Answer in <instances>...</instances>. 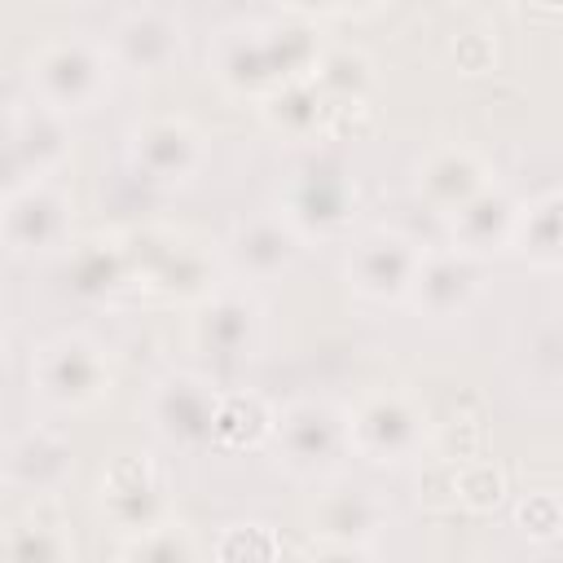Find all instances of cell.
I'll list each match as a JSON object with an SVG mask.
<instances>
[{"instance_id": "cell-21", "label": "cell", "mask_w": 563, "mask_h": 563, "mask_svg": "<svg viewBox=\"0 0 563 563\" xmlns=\"http://www.w3.org/2000/svg\"><path fill=\"white\" fill-rule=\"evenodd\" d=\"M515 242L537 264H559L563 260V189H554V194H545V198H537L532 207L519 211Z\"/></svg>"}, {"instance_id": "cell-19", "label": "cell", "mask_w": 563, "mask_h": 563, "mask_svg": "<svg viewBox=\"0 0 563 563\" xmlns=\"http://www.w3.org/2000/svg\"><path fill=\"white\" fill-rule=\"evenodd\" d=\"M299 255V229L290 220H251L233 233V260L251 277H273Z\"/></svg>"}, {"instance_id": "cell-5", "label": "cell", "mask_w": 563, "mask_h": 563, "mask_svg": "<svg viewBox=\"0 0 563 563\" xmlns=\"http://www.w3.org/2000/svg\"><path fill=\"white\" fill-rule=\"evenodd\" d=\"M216 413H220V396L198 374H172L150 396L154 431L167 444L189 449V453L216 440Z\"/></svg>"}, {"instance_id": "cell-16", "label": "cell", "mask_w": 563, "mask_h": 563, "mask_svg": "<svg viewBox=\"0 0 563 563\" xmlns=\"http://www.w3.org/2000/svg\"><path fill=\"white\" fill-rule=\"evenodd\" d=\"M352 216V189L339 172H303L290 185L286 220L299 233H334Z\"/></svg>"}, {"instance_id": "cell-22", "label": "cell", "mask_w": 563, "mask_h": 563, "mask_svg": "<svg viewBox=\"0 0 563 563\" xmlns=\"http://www.w3.org/2000/svg\"><path fill=\"white\" fill-rule=\"evenodd\" d=\"M312 79H317L334 101L361 106V97H365V88H369V62H365L361 53H352V48H334V53L321 57V66H317Z\"/></svg>"}, {"instance_id": "cell-10", "label": "cell", "mask_w": 563, "mask_h": 563, "mask_svg": "<svg viewBox=\"0 0 563 563\" xmlns=\"http://www.w3.org/2000/svg\"><path fill=\"white\" fill-rule=\"evenodd\" d=\"M4 154H9V172L13 185L22 180H40L48 167L62 163L66 154V132L57 123L53 106H18L9 114V136H4Z\"/></svg>"}, {"instance_id": "cell-14", "label": "cell", "mask_w": 563, "mask_h": 563, "mask_svg": "<svg viewBox=\"0 0 563 563\" xmlns=\"http://www.w3.org/2000/svg\"><path fill=\"white\" fill-rule=\"evenodd\" d=\"M515 224H519V207L501 185H484L475 198H466L453 211V242L471 255L497 251L501 242H515Z\"/></svg>"}, {"instance_id": "cell-12", "label": "cell", "mask_w": 563, "mask_h": 563, "mask_svg": "<svg viewBox=\"0 0 563 563\" xmlns=\"http://www.w3.org/2000/svg\"><path fill=\"white\" fill-rule=\"evenodd\" d=\"M479 290V264L471 251L453 246L444 255H422L418 277H413V303L427 308L431 317H449L457 308L471 303V295Z\"/></svg>"}, {"instance_id": "cell-9", "label": "cell", "mask_w": 563, "mask_h": 563, "mask_svg": "<svg viewBox=\"0 0 563 563\" xmlns=\"http://www.w3.org/2000/svg\"><path fill=\"white\" fill-rule=\"evenodd\" d=\"M101 506L128 532L154 528L163 510V471L150 457H119L101 479Z\"/></svg>"}, {"instance_id": "cell-13", "label": "cell", "mask_w": 563, "mask_h": 563, "mask_svg": "<svg viewBox=\"0 0 563 563\" xmlns=\"http://www.w3.org/2000/svg\"><path fill=\"white\" fill-rule=\"evenodd\" d=\"M4 475L13 488L22 493H35V497H48L66 484L70 475V449L62 444V435L53 431H22L13 444H9V457H4Z\"/></svg>"}, {"instance_id": "cell-23", "label": "cell", "mask_w": 563, "mask_h": 563, "mask_svg": "<svg viewBox=\"0 0 563 563\" xmlns=\"http://www.w3.org/2000/svg\"><path fill=\"white\" fill-rule=\"evenodd\" d=\"M273 427L260 396H224L216 413V440L220 444H255Z\"/></svg>"}, {"instance_id": "cell-1", "label": "cell", "mask_w": 563, "mask_h": 563, "mask_svg": "<svg viewBox=\"0 0 563 563\" xmlns=\"http://www.w3.org/2000/svg\"><path fill=\"white\" fill-rule=\"evenodd\" d=\"M321 44L312 35V26L303 22H282V26H246V31H229L220 40L216 66L220 79L238 92H277L286 84L312 79L321 66Z\"/></svg>"}, {"instance_id": "cell-20", "label": "cell", "mask_w": 563, "mask_h": 563, "mask_svg": "<svg viewBox=\"0 0 563 563\" xmlns=\"http://www.w3.org/2000/svg\"><path fill=\"white\" fill-rule=\"evenodd\" d=\"M128 251L119 238H84L66 251V282L75 295L101 299L128 277Z\"/></svg>"}, {"instance_id": "cell-8", "label": "cell", "mask_w": 563, "mask_h": 563, "mask_svg": "<svg viewBox=\"0 0 563 563\" xmlns=\"http://www.w3.org/2000/svg\"><path fill=\"white\" fill-rule=\"evenodd\" d=\"M352 449L365 453L369 462H400L418 449L422 440V418L418 409L396 396V391H378L369 396L352 418Z\"/></svg>"}, {"instance_id": "cell-25", "label": "cell", "mask_w": 563, "mask_h": 563, "mask_svg": "<svg viewBox=\"0 0 563 563\" xmlns=\"http://www.w3.org/2000/svg\"><path fill=\"white\" fill-rule=\"evenodd\" d=\"M299 9H321V13H356V9H374L383 0H295Z\"/></svg>"}, {"instance_id": "cell-24", "label": "cell", "mask_w": 563, "mask_h": 563, "mask_svg": "<svg viewBox=\"0 0 563 563\" xmlns=\"http://www.w3.org/2000/svg\"><path fill=\"white\" fill-rule=\"evenodd\" d=\"M374 528H378V506L369 497H361V493L330 497L321 506V532H330V537H365Z\"/></svg>"}, {"instance_id": "cell-17", "label": "cell", "mask_w": 563, "mask_h": 563, "mask_svg": "<svg viewBox=\"0 0 563 563\" xmlns=\"http://www.w3.org/2000/svg\"><path fill=\"white\" fill-rule=\"evenodd\" d=\"M484 185H488L484 163H479L471 150H462V145L431 150L427 163L418 167V189H422V198H427L431 207L449 211V216H453L466 198H475Z\"/></svg>"}, {"instance_id": "cell-27", "label": "cell", "mask_w": 563, "mask_h": 563, "mask_svg": "<svg viewBox=\"0 0 563 563\" xmlns=\"http://www.w3.org/2000/svg\"><path fill=\"white\" fill-rule=\"evenodd\" d=\"M471 4H506V0H471Z\"/></svg>"}, {"instance_id": "cell-3", "label": "cell", "mask_w": 563, "mask_h": 563, "mask_svg": "<svg viewBox=\"0 0 563 563\" xmlns=\"http://www.w3.org/2000/svg\"><path fill=\"white\" fill-rule=\"evenodd\" d=\"M106 88V57L88 40H53L31 57V92L53 110H79Z\"/></svg>"}, {"instance_id": "cell-26", "label": "cell", "mask_w": 563, "mask_h": 563, "mask_svg": "<svg viewBox=\"0 0 563 563\" xmlns=\"http://www.w3.org/2000/svg\"><path fill=\"white\" fill-rule=\"evenodd\" d=\"M537 4H545V9H563V0H537Z\"/></svg>"}, {"instance_id": "cell-4", "label": "cell", "mask_w": 563, "mask_h": 563, "mask_svg": "<svg viewBox=\"0 0 563 563\" xmlns=\"http://www.w3.org/2000/svg\"><path fill=\"white\" fill-rule=\"evenodd\" d=\"M277 440L295 471L317 475L343 462V453L352 449V422L325 400H295L277 418Z\"/></svg>"}, {"instance_id": "cell-2", "label": "cell", "mask_w": 563, "mask_h": 563, "mask_svg": "<svg viewBox=\"0 0 563 563\" xmlns=\"http://www.w3.org/2000/svg\"><path fill=\"white\" fill-rule=\"evenodd\" d=\"M31 387L57 409H84L110 387L106 352L84 334H62L35 352Z\"/></svg>"}, {"instance_id": "cell-11", "label": "cell", "mask_w": 563, "mask_h": 563, "mask_svg": "<svg viewBox=\"0 0 563 563\" xmlns=\"http://www.w3.org/2000/svg\"><path fill=\"white\" fill-rule=\"evenodd\" d=\"M255 334H260V312L246 295L238 290H220V295H207L198 317H194V339L198 347H207L211 356H251L255 347Z\"/></svg>"}, {"instance_id": "cell-18", "label": "cell", "mask_w": 563, "mask_h": 563, "mask_svg": "<svg viewBox=\"0 0 563 563\" xmlns=\"http://www.w3.org/2000/svg\"><path fill=\"white\" fill-rule=\"evenodd\" d=\"M180 44V31L172 18L154 13V9H141V13H128L119 26H114V57L128 66V70H163L172 62Z\"/></svg>"}, {"instance_id": "cell-7", "label": "cell", "mask_w": 563, "mask_h": 563, "mask_svg": "<svg viewBox=\"0 0 563 563\" xmlns=\"http://www.w3.org/2000/svg\"><path fill=\"white\" fill-rule=\"evenodd\" d=\"M418 264H422V251L405 233L374 229L356 242V251L347 260V277L369 299H400V295L413 290Z\"/></svg>"}, {"instance_id": "cell-15", "label": "cell", "mask_w": 563, "mask_h": 563, "mask_svg": "<svg viewBox=\"0 0 563 563\" xmlns=\"http://www.w3.org/2000/svg\"><path fill=\"white\" fill-rule=\"evenodd\" d=\"M132 158L154 180H185L198 167V132L185 119H150L132 136Z\"/></svg>"}, {"instance_id": "cell-6", "label": "cell", "mask_w": 563, "mask_h": 563, "mask_svg": "<svg viewBox=\"0 0 563 563\" xmlns=\"http://www.w3.org/2000/svg\"><path fill=\"white\" fill-rule=\"evenodd\" d=\"M4 242L18 255H35V251H53L66 242L70 229V202L44 185V180H22L9 189L4 198Z\"/></svg>"}]
</instances>
